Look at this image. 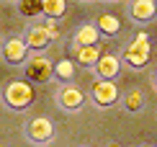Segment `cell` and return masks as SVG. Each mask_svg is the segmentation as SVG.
I'll list each match as a JSON object with an SVG mask.
<instances>
[{
  "instance_id": "obj_6",
  "label": "cell",
  "mask_w": 157,
  "mask_h": 147,
  "mask_svg": "<svg viewBox=\"0 0 157 147\" xmlns=\"http://www.w3.org/2000/svg\"><path fill=\"white\" fill-rule=\"evenodd\" d=\"M54 103H57V109H62L64 113H77L85 106V90L77 83H64L54 93Z\"/></svg>"
},
{
  "instance_id": "obj_22",
  "label": "cell",
  "mask_w": 157,
  "mask_h": 147,
  "mask_svg": "<svg viewBox=\"0 0 157 147\" xmlns=\"http://www.w3.org/2000/svg\"><path fill=\"white\" fill-rule=\"evenodd\" d=\"M0 147H5V145H0Z\"/></svg>"
},
{
  "instance_id": "obj_11",
  "label": "cell",
  "mask_w": 157,
  "mask_h": 147,
  "mask_svg": "<svg viewBox=\"0 0 157 147\" xmlns=\"http://www.w3.org/2000/svg\"><path fill=\"white\" fill-rule=\"evenodd\" d=\"M101 42V31H98L95 23H82L75 29L72 34V49H80V46H98Z\"/></svg>"
},
{
  "instance_id": "obj_18",
  "label": "cell",
  "mask_w": 157,
  "mask_h": 147,
  "mask_svg": "<svg viewBox=\"0 0 157 147\" xmlns=\"http://www.w3.org/2000/svg\"><path fill=\"white\" fill-rule=\"evenodd\" d=\"M44 26H47L52 42H57V39H59V26H57V21H54V18H44Z\"/></svg>"
},
{
  "instance_id": "obj_8",
  "label": "cell",
  "mask_w": 157,
  "mask_h": 147,
  "mask_svg": "<svg viewBox=\"0 0 157 147\" xmlns=\"http://www.w3.org/2000/svg\"><path fill=\"white\" fill-rule=\"evenodd\" d=\"M26 44H29V49L34 52V54H44V49L52 44V36H49V31H47V26H44V21H36V23H31L29 29H26Z\"/></svg>"
},
{
  "instance_id": "obj_2",
  "label": "cell",
  "mask_w": 157,
  "mask_h": 147,
  "mask_svg": "<svg viewBox=\"0 0 157 147\" xmlns=\"http://www.w3.org/2000/svg\"><path fill=\"white\" fill-rule=\"evenodd\" d=\"M149 57H152V44H149L147 31H136L134 39L121 49V62L126 65V67H132V70L144 67L149 62Z\"/></svg>"
},
{
  "instance_id": "obj_1",
  "label": "cell",
  "mask_w": 157,
  "mask_h": 147,
  "mask_svg": "<svg viewBox=\"0 0 157 147\" xmlns=\"http://www.w3.org/2000/svg\"><path fill=\"white\" fill-rule=\"evenodd\" d=\"M36 101V88L29 80H10L3 90H0V103L8 111H26Z\"/></svg>"
},
{
  "instance_id": "obj_3",
  "label": "cell",
  "mask_w": 157,
  "mask_h": 147,
  "mask_svg": "<svg viewBox=\"0 0 157 147\" xmlns=\"http://www.w3.org/2000/svg\"><path fill=\"white\" fill-rule=\"evenodd\" d=\"M23 80H29L31 85H44L49 80H54V62L47 54H34L26 59L23 65Z\"/></svg>"
},
{
  "instance_id": "obj_4",
  "label": "cell",
  "mask_w": 157,
  "mask_h": 147,
  "mask_svg": "<svg viewBox=\"0 0 157 147\" xmlns=\"http://www.w3.org/2000/svg\"><path fill=\"white\" fill-rule=\"evenodd\" d=\"M23 134L31 145L36 147H47L52 139H54V121L49 116H31L29 121L23 124Z\"/></svg>"
},
{
  "instance_id": "obj_7",
  "label": "cell",
  "mask_w": 157,
  "mask_h": 147,
  "mask_svg": "<svg viewBox=\"0 0 157 147\" xmlns=\"http://www.w3.org/2000/svg\"><path fill=\"white\" fill-rule=\"evenodd\" d=\"M31 57V49H29V44H26V39L23 36H8V39H3L0 42V59L3 62H8V65H26V59Z\"/></svg>"
},
{
  "instance_id": "obj_17",
  "label": "cell",
  "mask_w": 157,
  "mask_h": 147,
  "mask_svg": "<svg viewBox=\"0 0 157 147\" xmlns=\"http://www.w3.org/2000/svg\"><path fill=\"white\" fill-rule=\"evenodd\" d=\"M18 13H21L23 18L44 16V13H41V0H21V3H18Z\"/></svg>"
},
{
  "instance_id": "obj_16",
  "label": "cell",
  "mask_w": 157,
  "mask_h": 147,
  "mask_svg": "<svg viewBox=\"0 0 157 147\" xmlns=\"http://www.w3.org/2000/svg\"><path fill=\"white\" fill-rule=\"evenodd\" d=\"M75 72H77V65L72 62V59H59V62L54 65V75H57V80H62V85L72 83Z\"/></svg>"
},
{
  "instance_id": "obj_9",
  "label": "cell",
  "mask_w": 157,
  "mask_h": 147,
  "mask_svg": "<svg viewBox=\"0 0 157 147\" xmlns=\"http://www.w3.org/2000/svg\"><path fill=\"white\" fill-rule=\"evenodd\" d=\"M121 67H124L121 54H103L101 59H98V65L93 67L95 80H116L119 72H121Z\"/></svg>"
},
{
  "instance_id": "obj_21",
  "label": "cell",
  "mask_w": 157,
  "mask_h": 147,
  "mask_svg": "<svg viewBox=\"0 0 157 147\" xmlns=\"http://www.w3.org/2000/svg\"><path fill=\"white\" fill-rule=\"evenodd\" d=\"M142 147H152V145H142Z\"/></svg>"
},
{
  "instance_id": "obj_20",
  "label": "cell",
  "mask_w": 157,
  "mask_h": 147,
  "mask_svg": "<svg viewBox=\"0 0 157 147\" xmlns=\"http://www.w3.org/2000/svg\"><path fill=\"white\" fill-rule=\"evenodd\" d=\"M106 147H119V145H106Z\"/></svg>"
},
{
  "instance_id": "obj_19",
  "label": "cell",
  "mask_w": 157,
  "mask_h": 147,
  "mask_svg": "<svg viewBox=\"0 0 157 147\" xmlns=\"http://www.w3.org/2000/svg\"><path fill=\"white\" fill-rule=\"evenodd\" d=\"M152 83H155V90H157V70H155V77H152Z\"/></svg>"
},
{
  "instance_id": "obj_15",
  "label": "cell",
  "mask_w": 157,
  "mask_h": 147,
  "mask_svg": "<svg viewBox=\"0 0 157 147\" xmlns=\"http://www.w3.org/2000/svg\"><path fill=\"white\" fill-rule=\"evenodd\" d=\"M41 13H44V18L59 21L64 13H67V3L64 0H41Z\"/></svg>"
},
{
  "instance_id": "obj_13",
  "label": "cell",
  "mask_w": 157,
  "mask_h": 147,
  "mask_svg": "<svg viewBox=\"0 0 157 147\" xmlns=\"http://www.w3.org/2000/svg\"><path fill=\"white\" fill-rule=\"evenodd\" d=\"M72 52H75V65H80V67H95L98 59L103 57L101 44L98 46H80V49H72Z\"/></svg>"
},
{
  "instance_id": "obj_14",
  "label": "cell",
  "mask_w": 157,
  "mask_h": 147,
  "mask_svg": "<svg viewBox=\"0 0 157 147\" xmlns=\"http://www.w3.org/2000/svg\"><path fill=\"white\" fill-rule=\"evenodd\" d=\"M121 109L126 111V113H139L142 109H144V93H142L139 88L126 90V93H124V98H121Z\"/></svg>"
},
{
  "instance_id": "obj_10",
  "label": "cell",
  "mask_w": 157,
  "mask_h": 147,
  "mask_svg": "<svg viewBox=\"0 0 157 147\" xmlns=\"http://www.w3.org/2000/svg\"><path fill=\"white\" fill-rule=\"evenodd\" d=\"M126 8H129V18L134 23H149L157 16V3L155 0H134Z\"/></svg>"
},
{
  "instance_id": "obj_12",
  "label": "cell",
  "mask_w": 157,
  "mask_h": 147,
  "mask_svg": "<svg viewBox=\"0 0 157 147\" xmlns=\"http://www.w3.org/2000/svg\"><path fill=\"white\" fill-rule=\"evenodd\" d=\"M93 23L98 26L101 36H116V34L121 31V21H119V16H113V13H108V10L98 13V18H95Z\"/></svg>"
},
{
  "instance_id": "obj_5",
  "label": "cell",
  "mask_w": 157,
  "mask_h": 147,
  "mask_svg": "<svg viewBox=\"0 0 157 147\" xmlns=\"http://www.w3.org/2000/svg\"><path fill=\"white\" fill-rule=\"evenodd\" d=\"M121 90L116 85V80H93L90 85V101L98 109H113L116 103H121Z\"/></svg>"
}]
</instances>
